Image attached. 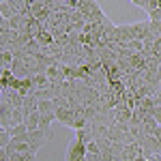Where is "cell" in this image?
I'll use <instances>...</instances> for the list:
<instances>
[{"mask_svg": "<svg viewBox=\"0 0 161 161\" xmlns=\"http://www.w3.org/2000/svg\"><path fill=\"white\" fill-rule=\"evenodd\" d=\"M86 157V144L82 140L75 137L73 142L67 146V153H64V161H82Z\"/></svg>", "mask_w": 161, "mask_h": 161, "instance_id": "1", "label": "cell"}, {"mask_svg": "<svg viewBox=\"0 0 161 161\" xmlns=\"http://www.w3.org/2000/svg\"><path fill=\"white\" fill-rule=\"evenodd\" d=\"M140 148H142V155L148 159V157H153V155L161 153V142L155 136H144L142 140H140Z\"/></svg>", "mask_w": 161, "mask_h": 161, "instance_id": "2", "label": "cell"}, {"mask_svg": "<svg viewBox=\"0 0 161 161\" xmlns=\"http://www.w3.org/2000/svg\"><path fill=\"white\" fill-rule=\"evenodd\" d=\"M11 118H13V105L7 97H2V101H0V127L2 129H9L11 127Z\"/></svg>", "mask_w": 161, "mask_h": 161, "instance_id": "3", "label": "cell"}, {"mask_svg": "<svg viewBox=\"0 0 161 161\" xmlns=\"http://www.w3.org/2000/svg\"><path fill=\"white\" fill-rule=\"evenodd\" d=\"M56 120L62 123L64 127L73 129L75 125V110L73 108H56Z\"/></svg>", "mask_w": 161, "mask_h": 161, "instance_id": "4", "label": "cell"}, {"mask_svg": "<svg viewBox=\"0 0 161 161\" xmlns=\"http://www.w3.org/2000/svg\"><path fill=\"white\" fill-rule=\"evenodd\" d=\"M26 140H28V144H30V150L37 153V150L41 148V144H43L47 137H45V133H43L41 129H35V131H28V133H26Z\"/></svg>", "mask_w": 161, "mask_h": 161, "instance_id": "5", "label": "cell"}, {"mask_svg": "<svg viewBox=\"0 0 161 161\" xmlns=\"http://www.w3.org/2000/svg\"><path fill=\"white\" fill-rule=\"evenodd\" d=\"M37 108H39V99L30 92V95H26L24 97V105H22V112H24V118L30 114V112H37Z\"/></svg>", "mask_w": 161, "mask_h": 161, "instance_id": "6", "label": "cell"}, {"mask_svg": "<svg viewBox=\"0 0 161 161\" xmlns=\"http://www.w3.org/2000/svg\"><path fill=\"white\" fill-rule=\"evenodd\" d=\"M26 24H28V19H26L22 13L13 15L11 19H9V28H11V30H17V32H24V30H26Z\"/></svg>", "mask_w": 161, "mask_h": 161, "instance_id": "7", "label": "cell"}, {"mask_svg": "<svg viewBox=\"0 0 161 161\" xmlns=\"http://www.w3.org/2000/svg\"><path fill=\"white\" fill-rule=\"evenodd\" d=\"M24 125L28 127V131H35V129H39V125H41V114H39V110H37V112H30V114L26 116Z\"/></svg>", "mask_w": 161, "mask_h": 161, "instance_id": "8", "label": "cell"}, {"mask_svg": "<svg viewBox=\"0 0 161 161\" xmlns=\"http://www.w3.org/2000/svg\"><path fill=\"white\" fill-rule=\"evenodd\" d=\"M0 15H2V17H4V19L9 22L13 15H17V13H15V9H13L9 2H0Z\"/></svg>", "mask_w": 161, "mask_h": 161, "instance_id": "9", "label": "cell"}, {"mask_svg": "<svg viewBox=\"0 0 161 161\" xmlns=\"http://www.w3.org/2000/svg\"><path fill=\"white\" fill-rule=\"evenodd\" d=\"M7 133L11 137L26 136V133H28V127H26V125H15V127H9V129H7Z\"/></svg>", "mask_w": 161, "mask_h": 161, "instance_id": "10", "label": "cell"}, {"mask_svg": "<svg viewBox=\"0 0 161 161\" xmlns=\"http://www.w3.org/2000/svg\"><path fill=\"white\" fill-rule=\"evenodd\" d=\"M11 142V136L7 133V129H0V148H7Z\"/></svg>", "mask_w": 161, "mask_h": 161, "instance_id": "11", "label": "cell"}, {"mask_svg": "<svg viewBox=\"0 0 161 161\" xmlns=\"http://www.w3.org/2000/svg\"><path fill=\"white\" fill-rule=\"evenodd\" d=\"M86 153H90V155H97V153H101L99 146H97V142H88V144H86Z\"/></svg>", "mask_w": 161, "mask_h": 161, "instance_id": "12", "label": "cell"}, {"mask_svg": "<svg viewBox=\"0 0 161 161\" xmlns=\"http://www.w3.org/2000/svg\"><path fill=\"white\" fill-rule=\"evenodd\" d=\"M153 56H157V58H161V39L159 41H155V43H153Z\"/></svg>", "mask_w": 161, "mask_h": 161, "instance_id": "13", "label": "cell"}, {"mask_svg": "<svg viewBox=\"0 0 161 161\" xmlns=\"http://www.w3.org/2000/svg\"><path fill=\"white\" fill-rule=\"evenodd\" d=\"M153 118L157 120V125H161V108H159V105L153 108Z\"/></svg>", "mask_w": 161, "mask_h": 161, "instance_id": "14", "label": "cell"}, {"mask_svg": "<svg viewBox=\"0 0 161 161\" xmlns=\"http://www.w3.org/2000/svg\"><path fill=\"white\" fill-rule=\"evenodd\" d=\"M86 161H103V159H101V153H97V155H90V153H86Z\"/></svg>", "mask_w": 161, "mask_h": 161, "instance_id": "15", "label": "cell"}, {"mask_svg": "<svg viewBox=\"0 0 161 161\" xmlns=\"http://www.w3.org/2000/svg\"><path fill=\"white\" fill-rule=\"evenodd\" d=\"M153 101H155V105H159V108H161V86H159V90H157V95L153 97Z\"/></svg>", "mask_w": 161, "mask_h": 161, "instance_id": "16", "label": "cell"}, {"mask_svg": "<svg viewBox=\"0 0 161 161\" xmlns=\"http://www.w3.org/2000/svg\"><path fill=\"white\" fill-rule=\"evenodd\" d=\"M153 136H155V137H157V140L161 142V125L157 127V129H155V133H153Z\"/></svg>", "mask_w": 161, "mask_h": 161, "instance_id": "17", "label": "cell"}, {"mask_svg": "<svg viewBox=\"0 0 161 161\" xmlns=\"http://www.w3.org/2000/svg\"><path fill=\"white\" fill-rule=\"evenodd\" d=\"M148 161H161V153H157V155H153V157H148Z\"/></svg>", "mask_w": 161, "mask_h": 161, "instance_id": "18", "label": "cell"}]
</instances>
